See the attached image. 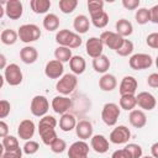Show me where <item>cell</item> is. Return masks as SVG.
<instances>
[{
    "label": "cell",
    "mask_w": 158,
    "mask_h": 158,
    "mask_svg": "<svg viewBox=\"0 0 158 158\" xmlns=\"http://www.w3.org/2000/svg\"><path fill=\"white\" fill-rule=\"evenodd\" d=\"M56 42L59 46L68 47L72 49V48L80 47L83 41H81V37L75 32H72L69 30H59L56 35Z\"/></svg>",
    "instance_id": "6da1fadb"
},
{
    "label": "cell",
    "mask_w": 158,
    "mask_h": 158,
    "mask_svg": "<svg viewBox=\"0 0 158 158\" xmlns=\"http://www.w3.org/2000/svg\"><path fill=\"white\" fill-rule=\"evenodd\" d=\"M17 33H19L20 41H22L23 43L35 42L41 37V30L35 23H25L20 26Z\"/></svg>",
    "instance_id": "7a4b0ae2"
},
{
    "label": "cell",
    "mask_w": 158,
    "mask_h": 158,
    "mask_svg": "<svg viewBox=\"0 0 158 158\" xmlns=\"http://www.w3.org/2000/svg\"><path fill=\"white\" fill-rule=\"evenodd\" d=\"M77 84H78V79H77V75L75 74H72V73H68V74H64L56 84V89L59 94L67 96L69 94H72L74 91V89L77 88Z\"/></svg>",
    "instance_id": "3957f363"
},
{
    "label": "cell",
    "mask_w": 158,
    "mask_h": 158,
    "mask_svg": "<svg viewBox=\"0 0 158 158\" xmlns=\"http://www.w3.org/2000/svg\"><path fill=\"white\" fill-rule=\"evenodd\" d=\"M120 117V107L115 102H107L101 110V118L105 125L115 126Z\"/></svg>",
    "instance_id": "277c9868"
},
{
    "label": "cell",
    "mask_w": 158,
    "mask_h": 158,
    "mask_svg": "<svg viewBox=\"0 0 158 158\" xmlns=\"http://www.w3.org/2000/svg\"><path fill=\"white\" fill-rule=\"evenodd\" d=\"M4 78L9 85L16 86V85H20L22 83L23 75H22L20 67L15 63H11L4 69Z\"/></svg>",
    "instance_id": "5b68a950"
},
{
    "label": "cell",
    "mask_w": 158,
    "mask_h": 158,
    "mask_svg": "<svg viewBox=\"0 0 158 158\" xmlns=\"http://www.w3.org/2000/svg\"><path fill=\"white\" fill-rule=\"evenodd\" d=\"M48 109H49V102H48V100H47L46 96H43V95H36L31 100L30 110H31V114L33 116L43 117V116H46Z\"/></svg>",
    "instance_id": "8992f818"
},
{
    "label": "cell",
    "mask_w": 158,
    "mask_h": 158,
    "mask_svg": "<svg viewBox=\"0 0 158 158\" xmlns=\"http://www.w3.org/2000/svg\"><path fill=\"white\" fill-rule=\"evenodd\" d=\"M153 63V59L149 54L147 53H136L133 56H131L128 64L132 69L135 70H143V69H148Z\"/></svg>",
    "instance_id": "52a82bcc"
},
{
    "label": "cell",
    "mask_w": 158,
    "mask_h": 158,
    "mask_svg": "<svg viewBox=\"0 0 158 158\" xmlns=\"http://www.w3.org/2000/svg\"><path fill=\"white\" fill-rule=\"evenodd\" d=\"M100 40L102 41L104 46H106L114 51L120 49L121 46L123 44V41H125L123 37H121L118 33L112 32V31H104L100 36Z\"/></svg>",
    "instance_id": "ba28073f"
},
{
    "label": "cell",
    "mask_w": 158,
    "mask_h": 158,
    "mask_svg": "<svg viewBox=\"0 0 158 158\" xmlns=\"http://www.w3.org/2000/svg\"><path fill=\"white\" fill-rule=\"evenodd\" d=\"M109 138L115 144H123V143H127L128 139L131 138V131L128 130V127L120 125L111 131Z\"/></svg>",
    "instance_id": "9c48e42d"
},
{
    "label": "cell",
    "mask_w": 158,
    "mask_h": 158,
    "mask_svg": "<svg viewBox=\"0 0 158 158\" xmlns=\"http://www.w3.org/2000/svg\"><path fill=\"white\" fill-rule=\"evenodd\" d=\"M89 144L85 141H77L68 148V158H88Z\"/></svg>",
    "instance_id": "30bf717a"
},
{
    "label": "cell",
    "mask_w": 158,
    "mask_h": 158,
    "mask_svg": "<svg viewBox=\"0 0 158 158\" xmlns=\"http://www.w3.org/2000/svg\"><path fill=\"white\" fill-rule=\"evenodd\" d=\"M85 49H86V54L93 59H95L102 54L104 43L100 40V37H90L85 43Z\"/></svg>",
    "instance_id": "8fae6325"
},
{
    "label": "cell",
    "mask_w": 158,
    "mask_h": 158,
    "mask_svg": "<svg viewBox=\"0 0 158 158\" xmlns=\"http://www.w3.org/2000/svg\"><path fill=\"white\" fill-rule=\"evenodd\" d=\"M63 73H64V67H63L62 62H59L57 59L47 62V64L44 67L46 77H48L49 79H58V78L60 79L63 77Z\"/></svg>",
    "instance_id": "7c38bea8"
},
{
    "label": "cell",
    "mask_w": 158,
    "mask_h": 158,
    "mask_svg": "<svg viewBox=\"0 0 158 158\" xmlns=\"http://www.w3.org/2000/svg\"><path fill=\"white\" fill-rule=\"evenodd\" d=\"M23 6L19 0H10L5 2V14L10 20H19L22 16Z\"/></svg>",
    "instance_id": "4fadbf2b"
},
{
    "label": "cell",
    "mask_w": 158,
    "mask_h": 158,
    "mask_svg": "<svg viewBox=\"0 0 158 158\" xmlns=\"http://www.w3.org/2000/svg\"><path fill=\"white\" fill-rule=\"evenodd\" d=\"M52 109L56 114H60V115H64L67 114V111L72 107V100L68 98V96H64V95H58V96H54L53 100H52Z\"/></svg>",
    "instance_id": "5bb4252c"
},
{
    "label": "cell",
    "mask_w": 158,
    "mask_h": 158,
    "mask_svg": "<svg viewBox=\"0 0 158 158\" xmlns=\"http://www.w3.org/2000/svg\"><path fill=\"white\" fill-rule=\"evenodd\" d=\"M35 130H36V126H35V122L32 120H22L17 127V135L21 139H25V141H30V138L33 137L35 135Z\"/></svg>",
    "instance_id": "9a60e30c"
},
{
    "label": "cell",
    "mask_w": 158,
    "mask_h": 158,
    "mask_svg": "<svg viewBox=\"0 0 158 158\" xmlns=\"http://www.w3.org/2000/svg\"><path fill=\"white\" fill-rule=\"evenodd\" d=\"M137 86H138V83H137L136 78L132 75H126L122 78L118 90H120L121 95H135Z\"/></svg>",
    "instance_id": "2e32d148"
},
{
    "label": "cell",
    "mask_w": 158,
    "mask_h": 158,
    "mask_svg": "<svg viewBox=\"0 0 158 158\" xmlns=\"http://www.w3.org/2000/svg\"><path fill=\"white\" fill-rule=\"evenodd\" d=\"M136 98H137V105L142 110L151 111L157 105V100H156L154 95H152L148 91H141V93H138V95Z\"/></svg>",
    "instance_id": "e0dca14e"
},
{
    "label": "cell",
    "mask_w": 158,
    "mask_h": 158,
    "mask_svg": "<svg viewBox=\"0 0 158 158\" xmlns=\"http://www.w3.org/2000/svg\"><path fill=\"white\" fill-rule=\"evenodd\" d=\"M93 130H94L93 128V123L90 121H88V120H81L75 126V133L81 141L91 138L93 137Z\"/></svg>",
    "instance_id": "ac0fdd59"
},
{
    "label": "cell",
    "mask_w": 158,
    "mask_h": 158,
    "mask_svg": "<svg viewBox=\"0 0 158 158\" xmlns=\"http://www.w3.org/2000/svg\"><path fill=\"white\" fill-rule=\"evenodd\" d=\"M90 146L99 154H104L109 151V141L104 135H94L90 138Z\"/></svg>",
    "instance_id": "d6986e66"
},
{
    "label": "cell",
    "mask_w": 158,
    "mask_h": 158,
    "mask_svg": "<svg viewBox=\"0 0 158 158\" xmlns=\"http://www.w3.org/2000/svg\"><path fill=\"white\" fill-rule=\"evenodd\" d=\"M38 133H40V136H41L42 142H43L46 146H51V144L58 138L54 127H51V126L38 125Z\"/></svg>",
    "instance_id": "ffe728a7"
},
{
    "label": "cell",
    "mask_w": 158,
    "mask_h": 158,
    "mask_svg": "<svg viewBox=\"0 0 158 158\" xmlns=\"http://www.w3.org/2000/svg\"><path fill=\"white\" fill-rule=\"evenodd\" d=\"M130 123L136 128H142L147 123V116L143 112V110H132L128 115Z\"/></svg>",
    "instance_id": "44dd1931"
},
{
    "label": "cell",
    "mask_w": 158,
    "mask_h": 158,
    "mask_svg": "<svg viewBox=\"0 0 158 158\" xmlns=\"http://www.w3.org/2000/svg\"><path fill=\"white\" fill-rule=\"evenodd\" d=\"M20 58L25 64H33L38 58V52L32 46H26L20 51Z\"/></svg>",
    "instance_id": "7402d4cb"
},
{
    "label": "cell",
    "mask_w": 158,
    "mask_h": 158,
    "mask_svg": "<svg viewBox=\"0 0 158 158\" xmlns=\"http://www.w3.org/2000/svg\"><path fill=\"white\" fill-rule=\"evenodd\" d=\"M116 86H117V80L116 77L112 74L106 73L99 80V88L102 91H112L114 89H116Z\"/></svg>",
    "instance_id": "603a6c76"
},
{
    "label": "cell",
    "mask_w": 158,
    "mask_h": 158,
    "mask_svg": "<svg viewBox=\"0 0 158 158\" xmlns=\"http://www.w3.org/2000/svg\"><path fill=\"white\" fill-rule=\"evenodd\" d=\"M69 67H70L73 74L79 75V74H83L85 72L86 62L81 56H73L70 62H69Z\"/></svg>",
    "instance_id": "cb8c5ba5"
},
{
    "label": "cell",
    "mask_w": 158,
    "mask_h": 158,
    "mask_svg": "<svg viewBox=\"0 0 158 158\" xmlns=\"http://www.w3.org/2000/svg\"><path fill=\"white\" fill-rule=\"evenodd\" d=\"M133 32V26L132 23L126 20V19H120L117 22H116V33H118L121 37H128L131 36Z\"/></svg>",
    "instance_id": "d4e9b609"
},
{
    "label": "cell",
    "mask_w": 158,
    "mask_h": 158,
    "mask_svg": "<svg viewBox=\"0 0 158 158\" xmlns=\"http://www.w3.org/2000/svg\"><path fill=\"white\" fill-rule=\"evenodd\" d=\"M77 126V120L74 117V115L67 112L64 115H62L60 120H59V128L64 132H69L72 130H74Z\"/></svg>",
    "instance_id": "484cf974"
},
{
    "label": "cell",
    "mask_w": 158,
    "mask_h": 158,
    "mask_svg": "<svg viewBox=\"0 0 158 158\" xmlns=\"http://www.w3.org/2000/svg\"><path fill=\"white\" fill-rule=\"evenodd\" d=\"M73 27L78 33H86L90 27V21L85 15H78L73 21Z\"/></svg>",
    "instance_id": "4316f807"
},
{
    "label": "cell",
    "mask_w": 158,
    "mask_h": 158,
    "mask_svg": "<svg viewBox=\"0 0 158 158\" xmlns=\"http://www.w3.org/2000/svg\"><path fill=\"white\" fill-rule=\"evenodd\" d=\"M93 68L96 73H101V74H106V72L109 70L110 68V59L101 54L100 57L93 59Z\"/></svg>",
    "instance_id": "83f0119b"
},
{
    "label": "cell",
    "mask_w": 158,
    "mask_h": 158,
    "mask_svg": "<svg viewBox=\"0 0 158 158\" xmlns=\"http://www.w3.org/2000/svg\"><path fill=\"white\" fill-rule=\"evenodd\" d=\"M30 6L35 14H46L51 7L49 0H31Z\"/></svg>",
    "instance_id": "f1b7e54d"
},
{
    "label": "cell",
    "mask_w": 158,
    "mask_h": 158,
    "mask_svg": "<svg viewBox=\"0 0 158 158\" xmlns=\"http://www.w3.org/2000/svg\"><path fill=\"white\" fill-rule=\"evenodd\" d=\"M43 27H44V30H47L49 32L58 30V27H59L58 16L56 14H47L43 19Z\"/></svg>",
    "instance_id": "f546056e"
},
{
    "label": "cell",
    "mask_w": 158,
    "mask_h": 158,
    "mask_svg": "<svg viewBox=\"0 0 158 158\" xmlns=\"http://www.w3.org/2000/svg\"><path fill=\"white\" fill-rule=\"evenodd\" d=\"M19 38V33L11 28H5L2 30L1 35H0V40L6 46H11V44H15L16 41Z\"/></svg>",
    "instance_id": "4dcf8cb0"
},
{
    "label": "cell",
    "mask_w": 158,
    "mask_h": 158,
    "mask_svg": "<svg viewBox=\"0 0 158 158\" xmlns=\"http://www.w3.org/2000/svg\"><path fill=\"white\" fill-rule=\"evenodd\" d=\"M137 105V98L135 95H121L120 98V107L126 111L135 110Z\"/></svg>",
    "instance_id": "1f68e13d"
},
{
    "label": "cell",
    "mask_w": 158,
    "mask_h": 158,
    "mask_svg": "<svg viewBox=\"0 0 158 158\" xmlns=\"http://www.w3.org/2000/svg\"><path fill=\"white\" fill-rule=\"evenodd\" d=\"M54 57L57 60L62 62V63H65V62H70L73 54H72V49L68 48V47H63V46H59L58 48H56L54 51Z\"/></svg>",
    "instance_id": "d6a6232c"
},
{
    "label": "cell",
    "mask_w": 158,
    "mask_h": 158,
    "mask_svg": "<svg viewBox=\"0 0 158 158\" xmlns=\"http://www.w3.org/2000/svg\"><path fill=\"white\" fill-rule=\"evenodd\" d=\"M88 10L90 17L104 12V1L102 0H89L88 1Z\"/></svg>",
    "instance_id": "836d02e7"
},
{
    "label": "cell",
    "mask_w": 158,
    "mask_h": 158,
    "mask_svg": "<svg viewBox=\"0 0 158 158\" xmlns=\"http://www.w3.org/2000/svg\"><path fill=\"white\" fill-rule=\"evenodd\" d=\"M135 19L138 25H146L148 21H151V11L146 7H141L136 11Z\"/></svg>",
    "instance_id": "e575fe53"
},
{
    "label": "cell",
    "mask_w": 158,
    "mask_h": 158,
    "mask_svg": "<svg viewBox=\"0 0 158 158\" xmlns=\"http://www.w3.org/2000/svg\"><path fill=\"white\" fill-rule=\"evenodd\" d=\"M58 6L63 14H72L78 6V0H60Z\"/></svg>",
    "instance_id": "d590c367"
},
{
    "label": "cell",
    "mask_w": 158,
    "mask_h": 158,
    "mask_svg": "<svg viewBox=\"0 0 158 158\" xmlns=\"http://www.w3.org/2000/svg\"><path fill=\"white\" fill-rule=\"evenodd\" d=\"M90 19H91V23L96 28H104L109 23V15L105 11L101 12V14H99V15H95V16H93Z\"/></svg>",
    "instance_id": "8d00e7d4"
},
{
    "label": "cell",
    "mask_w": 158,
    "mask_h": 158,
    "mask_svg": "<svg viewBox=\"0 0 158 158\" xmlns=\"http://www.w3.org/2000/svg\"><path fill=\"white\" fill-rule=\"evenodd\" d=\"M1 144H2V147H4L5 151H14V149H16V148L20 147L17 138L15 136H10V135H7L6 137L2 138Z\"/></svg>",
    "instance_id": "74e56055"
},
{
    "label": "cell",
    "mask_w": 158,
    "mask_h": 158,
    "mask_svg": "<svg viewBox=\"0 0 158 158\" xmlns=\"http://www.w3.org/2000/svg\"><path fill=\"white\" fill-rule=\"evenodd\" d=\"M133 49H135L133 43H132L130 40H126V38H125L123 44L121 46V48H120V49H117V51H116V53H117L118 56H121V57H127V56L132 54Z\"/></svg>",
    "instance_id": "f35d334b"
},
{
    "label": "cell",
    "mask_w": 158,
    "mask_h": 158,
    "mask_svg": "<svg viewBox=\"0 0 158 158\" xmlns=\"http://www.w3.org/2000/svg\"><path fill=\"white\" fill-rule=\"evenodd\" d=\"M49 147H51V151H52L53 153H63V152L67 149V143H65L64 139L57 138Z\"/></svg>",
    "instance_id": "ab89813d"
},
{
    "label": "cell",
    "mask_w": 158,
    "mask_h": 158,
    "mask_svg": "<svg viewBox=\"0 0 158 158\" xmlns=\"http://www.w3.org/2000/svg\"><path fill=\"white\" fill-rule=\"evenodd\" d=\"M23 152L26 153V154H28V156H31V154H35V153H37V151L40 149V144L36 142V141H32V139H30V141H26V143L23 144Z\"/></svg>",
    "instance_id": "60d3db41"
},
{
    "label": "cell",
    "mask_w": 158,
    "mask_h": 158,
    "mask_svg": "<svg viewBox=\"0 0 158 158\" xmlns=\"http://www.w3.org/2000/svg\"><path fill=\"white\" fill-rule=\"evenodd\" d=\"M125 148L130 152V154L132 156V158H141V157H142V147H141L139 144L128 143Z\"/></svg>",
    "instance_id": "b9f144b4"
},
{
    "label": "cell",
    "mask_w": 158,
    "mask_h": 158,
    "mask_svg": "<svg viewBox=\"0 0 158 158\" xmlns=\"http://www.w3.org/2000/svg\"><path fill=\"white\" fill-rule=\"evenodd\" d=\"M146 43L148 47L151 48H154V49H158V32H152L147 36L146 38Z\"/></svg>",
    "instance_id": "7bdbcfd3"
},
{
    "label": "cell",
    "mask_w": 158,
    "mask_h": 158,
    "mask_svg": "<svg viewBox=\"0 0 158 158\" xmlns=\"http://www.w3.org/2000/svg\"><path fill=\"white\" fill-rule=\"evenodd\" d=\"M10 110H11V105L7 100L2 99L0 101V118H5L9 114H10Z\"/></svg>",
    "instance_id": "ee69618b"
},
{
    "label": "cell",
    "mask_w": 158,
    "mask_h": 158,
    "mask_svg": "<svg viewBox=\"0 0 158 158\" xmlns=\"http://www.w3.org/2000/svg\"><path fill=\"white\" fill-rule=\"evenodd\" d=\"M38 125L51 126V127H54V128H56V126H57V120H56L53 116H51V115H46V116L41 117V120H40V123H38Z\"/></svg>",
    "instance_id": "f6af8a7d"
},
{
    "label": "cell",
    "mask_w": 158,
    "mask_h": 158,
    "mask_svg": "<svg viewBox=\"0 0 158 158\" xmlns=\"http://www.w3.org/2000/svg\"><path fill=\"white\" fill-rule=\"evenodd\" d=\"M22 151L20 147L14 149V151H5L4 154L1 156V158H21L22 157Z\"/></svg>",
    "instance_id": "bcb514c9"
},
{
    "label": "cell",
    "mask_w": 158,
    "mask_h": 158,
    "mask_svg": "<svg viewBox=\"0 0 158 158\" xmlns=\"http://www.w3.org/2000/svg\"><path fill=\"white\" fill-rule=\"evenodd\" d=\"M139 0H122V6L127 10H136L139 6Z\"/></svg>",
    "instance_id": "7dc6e473"
},
{
    "label": "cell",
    "mask_w": 158,
    "mask_h": 158,
    "mask_svg": "<svg viewBox=\"0 0 158 158\" xmlns=\"http://www.w3.org/2000/svg\"><path fill=\"white\" fill-rule=\"evenodd\" d=\"M111 158H132V156L130 154V152L126 149V148H122V149H117L112 153Z\"/></svg>",
    "instance_id": "c3c4849f"
},
{
    "label": "cell",
    "mask_w": 158,
    "mask_h": 158,
    "mask_svg": "<svg viewBox=\"0 0 158 158\" xmlns=\"http://www.w3.org/2000/svg\"><path fill=\"white\" fill-rule=\"evenodd\" d=\"M147 83L151 88H158V73H152L147 78Z\"/></svg>",
    "instance_id": "681fc988"
},
{
    "label": "cell",
    "mask_w": 158,
    "mask_h": 158,
    "mask_svg": "<svg viewBox=\"0 0 158 158\" xmlns=\"http://www.w3.org/2000/svg\"><path fill=\"white\" fill-rule=\"evenodd\" d=\"M149 11H151V21L153 23H158V5L152 6Z\"/></svg>",
    "instance_id": "f907efd6"
},
{
    "label": "cell",
    "mask_w": 158,
    "mask_h": 158,
    "mask_svg": "<svg viewBox=\"0 0 158 158\" xmlns=\"http://www.w3.org/2000/svg\"><path fill=\"white\" fill-rule=\"evenodd\" d=\"M7 133H9V126L4 120H1L0 121V137L4 138L7 136Z\"/></svg>",
    "instance_id": "816d5d0a"
},
{
    "label": "cell",
    "mask_w": 158,
    "mask_h": 158,
    "mask_svg": "<svg viewBox=\"0 0 158 158\" xmlns=\"http://www.w3.org/2000/svg\"><path fill=\"white\" fill-rule=\"evenodd\" d=\"M151 153L153 158H158V142H154L151 146Z\"/></svg>",
    "instance_id": "f5cc1de1"
},
{
    "label": "cell",
    "mask_w": 158,
    "mask_h": 158,
    "mask_svg": "<svg viewBox=\"0 0 158 158\" xmlns=\"http://www.w3.org/2000/svg\"><path fill=\"white\" fill-rule=\"evenodd\" d=\"M0 62H1L0 68H1V69H5L7 65H6V58H5V56H4V54H0Z\"/></svg>",
    "instance_id": "db71d44e"
},
{
    "label": "cell",
    "mask_w": 158,
    "mask_h": 158,
    "mask_svg": "<svg viewBox=\"0 0 158 158\" xmlns=\"http://www.w3.org/2000/svg\"><path fill=\"white\" fill-rule=\"evenodd\" d=\"M156 65H157V68H158V56H157V58H156Z\"/></svg>",
    "instance_id": "11a10c76"
},
{
    "label": "cell",
    "mask_w": 158,
    "mask_h": 158,
    "mask_svg": "<svg viewBox=\"0 0 158 158\" xmlns=\"http://www.w3.org/2000/svg\"><path fill=\"white\" fill-rule=\"evenodd\" d=\"M141 158H153L152 156H146V157H141Z\"/></svg>",
    "instance_id": "9f6ffc18"
}]
</instances>
